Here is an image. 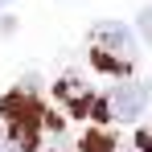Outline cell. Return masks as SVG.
Wrapping results in <instances>:
<instances>
[{
	"label": "cell",
	"instance_id": "cell-1",
	"mask_svg": "<svg viewBox=\"0 0 152 152\" xmlns=\"http://www.w3.org/2000/svg\"><path fill=\"white\" fill-rule=\"evenodd\" d=\"M91 41H95V50H99V53H111L115 62H127V66H132L136 53H140L132 29L119 25V21H99V25L91 29Z\"/></svg>",
	"mask_w": 152,
	"mask_h": 152
},
{
	"label": "cell",
	"instance_id": "cell-2",
	"mask_svg": "<svg viewBox=\"0 0 152 152\" xmlns=\"http://www.w3.org/2000/svg\"><path fill=\"white\" fill-rule=\"evenodd\" d=\"M148 95H152V91L144 86V82H136V78L115 82V86H111V95H107V111H111L119 124H132V119H140V115H144Z\"/></svg>",
	"mask_w": 152,
	"mask_h": 152
},
{
	"label": "cell",
	"instance_id": "cell-3",
	"mask_svg": "<svg viewBox=\"0 0 152 152\" xmlns=\"http://www.w3.org/2000/svg\"><path fill=\"white\" fill-rule=\"evenodd\" d=\"M91 58H95V66H99V70H107V74H127V70H132L127 62H115L111 53H99V50H91Z\"/></svg>",
	"mask_w": 152,
	"mask_h": 152
},
{
	"label": "cell",
	"instance_id": "cell-4",
	"mask_svg": "<svg viewBox=\"0 0 152 152\" xmlns=\"http://www.w3.org/2000/svg\"><path fill=\"white\" fill-rule=\"evenodd\" d=\"M136 25H140V37L152 45V8H140V21H136Z\"/></svg>",
	"mask_w": 152,
	"mask_h": 152
},
{
	"label": "cell",
	"instance_id": "cell-5",
	"mask_svg": "<svg viewBox=\"0 0 152 152\" xmlns=\"http://www.w3.org/2000/svg\"><path fill=\"white\" fill-rule=\"evenodd\" d=\"M136 144H140V152H152V132H148V127L136 132Z\"/></svg>",
	"mask_w": 152,
	"mask_h": 152
},
{
	"label": "cell",
	"instance_id": "cell-6",
	"mask_svg": "<svg viewBox=\"0 0 152 152\" xmlns=\"http://www.w3.org/2000/svg\"><path fill=\"white\" fill-rule=\"evenodd\" d=\"M8 4H12V0H0V8H8Z\"/></svg>",
	"mask_w": 152,
	"mask_h": 152
}]
</instances>
